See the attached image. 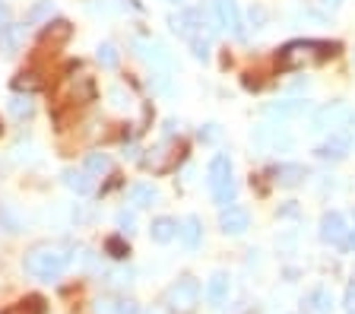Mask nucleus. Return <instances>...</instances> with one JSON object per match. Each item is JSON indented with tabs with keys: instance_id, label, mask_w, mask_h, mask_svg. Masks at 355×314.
Wrapping results in <instances>:
<instances>
[{
	"instance_id": "nucleus-41",
	"label": "nucleus",
	"mask_w": 355,
	"mask_h": 314,
	"mask_svg": "<svg viewBox=\"0 0 355 314\" xmlns=\"http://www.w3.org/2000/svg\"><path fill=\"white\" fill-rule=\"evenodd\" d=\"M168 3H178V7H181V0H168Z\"/></svg>"
},
{
	"instance_id": "nucleus-20",
	"label": "nucleus",
	"mask_w": 355,
	"mask_h": 314,
	"mask_svg": "<svg viewBox=\"0 0 355 314\" xmlns=\"http://www.w3.org/2000/svg\"><path fill=\"white\" fill-rule=\"evenodd\" d=\"M178 235H181V241H184V247H197L200 245V235H203V223H200L197 216H187L184 223L178 225Z\"/></svg>"
},
{
	"instance_id": "nucleus-29",
	"label": "nucleus",
	"mask_w": 355,
	"mask_h": 314,
	"mask_svg": "<svg viewBox=\"0 0 355 314\" xmlns=\"http://www.w3.org/2000/svg\"><path fill=\"white\" fill-rule=\"evenodd\" d=\"M248 19H251L254 29H263L266 19H270V13H266V7H260V3H251V10H248Z\"/></svg>"
},
{
	"instance_id": "nucleus-9",
	"label": "nucleus",
	"mask_w": 355,
	"mask_h": 314,
	"mask_svg": "<svg viewBox=\"0 0 355 314\" xmlns=\"http://www.w3.org/2000/svg\"><path fill=\"white\" fill-rule=\"evenodd\" d=\"M248 225H251V213L244 207H235V203H229V207H222L219 213V229L225 235H241L248 232Z\"/></svg>"
},
{
	"instance_id": "nucleus-14",
	"label": "nucleus",
	"mask_w": 355,
	"mask_h": 314,
	"mask_svg": "<svg viewBox=\"0 0 355 314\" xmlns=\"http://www.w3.org/2000/svg\"><path fill=\"white\" fill-rule=\"evenodd\" d=\"M304 314H330L333 311V295L327 289H311L304 295Z\"/></svg>"
},
{
	"instance_id": "nucleus-1",
	"label": "nucleus",
	"mask_w": 355,
	"mask_h": 314,
	"mask_svg": "<svg viewBox=\"0 0 355 314\" xmlns=\"http://www.w3.org/2000/svg\"><path fill=\"white\" fill-rule=\"evenodd\" d=\"M340 45L336 42H320V38H295L286 42L279 48V70L295 73V70H311V67H324L327 60L336 58Z\"/></svg>"
},
{
	"instance_id": "nucleus-12",
	"label": "nucleus",
	"mask_w": 355,
	"mask_h": 314,
	"mask_svg": "<svg viewBox=\"0 0 355 314\" xmlns=\"http://www.w3.org/2000/svg\"><path fill=\"white\" fill-rule=\"evenodd\" d=\"M346 216L343 213H336V209H330V213H324V219H320V241H327V245H340L343 238H346Z\"/></svg>"
},
{
	"instance_id": "nucleus-42",
	"label": "nucleus",
	"mask_w": 355,
	"mask_h": 314,
	"mask_svg": "<svg viewBox=\"0 0 355 314\" xmlns=\"http://www.w3.org/2000/svg\"><path fill=\"white\" fill-rule=\"evenodd\" d=\"M0 130H3V124H0Z\"/></svg>"
},
{
	"instance_id": "nucleus-31",
	"label": "nucleus",
	"mask_w": 355,
	"mask_h": 314,
	"mask_svg": "<svg viewBox=\"0 0 355 314\" xmlns=\"http://www.w3.org/2000/svg\"><path fill=\"white\" fill-rule=\"evenodd\" d=\"M111 314H140V305H137L133 299H118V302H114V311H111Z\"/></svg>"
},
{
	"instance_id": "nucleus-19",
	"label": "nucleus",
	"mask_w": 355,
	"mask_h": 314,
	"mask_svg": "<svg viewBox=\"0 0 355 314\" xmlns=\"http://www.w3.org/2000/svg\"><path fill=\"white\" fill-rule=\"evenodd\" d=\"M149 235H153L155 245H168V241L178 235V223L168 216H159V219H153V225H149Z\"/></svg>"
},
{
	"instance_id": "nucleus-2",
	"label": "nucleus",
	"mask_w": 355,
	"mask_h": 314,
	"mask_svg": "<svg viewBox=\"0 0 355 314\" xmlns=\"http://www.w3.org/2000/svg\"><path fill=\"white\" fill-rule=\"evenodd\" d=\"M70 267V254H67L60 245H42L35 251H29L26 257V273L51 283V279H60V273Z\"/></svg>"
},
{
	"instance_id": "nucleus-15",
	"label": "nucleus",
	"mask_w": 355,
	"mask_h": 314,
	"mask_svg": "<svg viewBox=\"0 0 355 314\" xmlns=\"http://www.w3.org/2000/svg\"><path fill=\"white\" fill-rule=\"evenodd\" d=\"M207 299L213 308H222L229 299V273H213L207 283Z\"/></svg>"
},
{
	"instance_id": "nucleus-3",
	"label": "nucleus",
	"mask_w": 355,
	"mask_h": 314,
	"mask_svg": "<svg viewBox=\"0 0 355 314\" xmlns=\"http://www.w3.org/2000/svg\"><path fill=\"white\" fill-rule=\"evenodd\" d=\"M209 194L219 207H229L235 200V175H232V159L225 152H216L209 159Z\"/></svg>"
},
{
	"instance_id": "nucleus-17",
	"label": "nucleus",
	"mask_w": 355,
	"mask_h": 314,
	"mask_svg": "<svg viewBox=\"0 0 355 314\" xmlns=\"http://www.w3.org/2000/svg\"><path fill=\"white\" fill-rule=\"evenodd\" d=\"M22 35H26V29L16 23H7V26H0V51L3 54H16L22 45Z\"/></svg>"
},
{
	"instance_id": "nucleus-11",
	"label": "nucleus",
	"mask_w": 355,
	"mask_h": 314,
	"mask_svg": "<svg viewBox=\"0 0 355 314\" xmlns=\"http://www.w3.org/2000/svg\"><path fill=\"white\" fill-rule=\"evenodd\" d=\"M270 178H273L279 187H298V184H304V178H308V168L298 162H279L270 168Z\"/></svg>"
},
{
	"instance_id": "nucleus-27",
	"label": "nucleus",
	"mask_w": 355,
	"mask_h": 314,
	"mask_svg": "<svg viewBox=\"0 0 355 314\" xmlns=\"http://www.w3.org/2000/svg\"><path fill=\"white\" fill-rule=\"evenodd\" d=\"M0 225H3L7 232H22V219L13 213L10 203H0Z\"/></svg>"
},
{
	"instance_id": "nucleus-35",
	"label": "nucleus",
	"mask_w": 355,
	"mask_h": 314,
	"mask_svg": "<svg viewBox=\"0 0 355 314\" xmlns=\"http://www.w3.org/2000/svg\"><path fill=\"white\" fill-rule=\"evenodd\" d=\"M32 76H35V73H26V70H22V73L13 80V89H26V92L35 89V80H32Z\"/></svg>"
},
{
	"instance_id": "nucleus-28",
	"label": "nucleus",
	"mask_w": 355,
	"mask_h": 314,
	"mask_svg": "<svg viewBox=\"0 0 355 314\" xmlns=\"http://www.w3.org/2000/svg\"><path fill=\"white\" fill-rule=\"evenodd\" d=\"M98 60H102V67L114 70V67H118V48L111 45V42H105V45H98Z\"/></svg>"
},
{
	"instance_id": "nucleus-33",
	"label": "nucleus",
	"mask_w": 355,
	"mask_h": 314,
	"mask_svg": "<svg viewBox=\"0 0 355 314\" xmlns=\"http://www.w3.org/2000/svg\"><path fill=\"white\" fill-rule=\"evenodd\" d=\"M118 225H121V232L130 235V232H133V225H137V216H133L130 209H121V213H118Z\"/></svg>"
},
{
	"instance_id": "nucleus-32",
	"label": "nucleus",
	"mask_w": 355,
	"mask_h": 314,
	"mask_svg": "<svg viewBox=\"0 0 355 314\" xmlns=\"http://www.w3.org/2000/svg\"><path fill=\"white\" fill-rule=\"evenodd\" d=\"M191 48H193V58L197 60H209V42L207 38H193Z\"/></svg>"
},
{
	"instance_id": "nucleus-39",
	"label": "nucleus",
	"mask_w": 355,
	"mask_h": 314,
	"mask_svg": "<svg viewBox=\"0 0 355 314\" xmlns=\"http://www.w3.org/2000/svg\"><path fill=\"white\" fill-rule=\"evenodd\" d=\"M10 23V7L7 3H0V26H7Z\"/></svg>"
},
{
	"instance_id": "nucleus-34",
	"label": "nucleus",
	"mask_w": 355,
	"mask_h": 314,
	"mask_svg": "<svg viewBox=\"0 0 355 314\" xmlns=\"http://www.w3.org/2000/svg\"><path fill=\"white\" fill-rule=\"evenodd\" d=\"M48 13H51V0H42V3H38V7L29 13V26H32V23H42Z\"/></svg>"
},
{
	"instance_id": "nucleus-25",
	"label": "nucleus",
	"mask_w": 355,
	"mask_h": 314,
	"mask_svg": "<svg viewBox=\"0 0 355 314\" xmlns=\"http://www.w3.org/2000/svg\"><path fill=\"white\" fill-rule=\"evenodd\" d=\"M70 23L67 19H58V23H48V29L42 32V42H51V45H58V42H67L70 38Z\"/></svg>"
},
{
	"instance_id": "nucleus-8",
	"label": "nucleus",
	"mask_w": 355,
	"mask_h": 314,
	"mask_svg": "<svg viewBox=\"0 0 355 314\" xmlns=\"http://www.w3.org/2000/svg\"><path fill=\"white\" fill-rule=\"evenodd\" d=\"M251 140H254V146H260V150H270V152L292 150V146H295V137L286 134L282 128H273V124H263V128H257L251 134Z\"/></svg>"
},
{
	"instance_id": "nucleus-21",
	"label": "nucleus",
	"mask_w": 355,
	"mask_h": 314,
	"mask_svg": "<svg viewBox=\"0 0 355 314\" xmlns=\"http://www.w3.org/2000/svg\"><path fill=\"white\" fill-rule=\"evenodd\" d=\"M127 197H130V203L137 209H146V207H155V200H159V191H155L153 184H133Z\"/></svg>"
},
{
	"instance_id": "nucleus-22",
	"label": "nucleus",
	"mask_w": 355,
	"mask_h": 314,
	"mask_svg": "<svg viewBox=\"0 0 355 314\" xmlns=\"http://www.w3.org/2000/svg\"><path fill=\"white\" fill-rule=\"evenodd\" d=\"M0 314H44V299L42 295H26V299H19L16 305H10Z\"/></svg>"
},
{
	"instance_id": "nucleus-40",
	"label": "nucleus",
	"mask_w": 355,
	"mask_h": 314,
	"mask_svg": "<svg viewBox=\"0 0 355 314\" xmlns=\"http://www.w3.org/2000/svg\"><path fill=\"white\" fill-rule=\"evenodd\" d=\"M320 3H324V7H330V10H336L343 3V0H320Z\"/></svg>"
},
{
	"instance_id": "nucleus-13",
	"label": "nucleus",
	"mask_w": 355,
	"mask_h": 314,
	"mask_svg": "<svg viewBox=\"0 0 355 314\" xmlns=\"http://www.w3.org/2000/svg\"><path fill=\"white\" fill-rule=\"evenodd\" d=\"M308 108H311V105L304 102V98H286V102L266 105V114H270V118L286 121V118H298V114H304Z\"/></svg>"
},
{
	"instance_id": "nucleus-37",
	"label": "nucleus",
	"mask_w": 355,
	"mask_h": 314,
	"mask_svg": "<svg viewBox=\"0 0 355 314\" xmlns=\"http://www.w3.org/2000/svg\"><path fill=\"white\" fill-rule=\"evenodd\" d=\"M200 140H207V143L219 140V124H207V130H200Z\"/></svg>"
},
{
	"instance_id": "nucleus-5",
	"label": "nucleus",
	"mask_w": 355,
	"mask_h": 314,
	"mask_svg": "<svg viewBox=\"0 0 355 314\" xmlns=\"http://www.w3.org/2000/svg\"><path fill=\"white\" fill-rule=\"evenodd\" d=\"M343 124H355V112L346 102L320 105L318 112L311 114V130H314V134H320V130H336V128H343Z\"/></svg>"
},
{
	"instance_id": "nucleus-26",
	"label": "nucleus",
	"mask_w": 355,
	"mask_h": 314,
	"mask_svg": "<svg viewBox=\"0 0 355 314\" xmlns=\"http://www.w3.org/2000/svg\"><path fill=\"white\" fill-rule=\"evenodd\" d=\"M108 98H111V105H114L118 112H130V108H133V96L124 89V86H111Z\"/></svg>"
},
{
	"instance_id": "nucleus-6",
	"label": "nucleus",
	"mask_w": 355,
	"mask_h": 314,
	"mask_svg": "<svg viewBox=\"0 0 355 314\" xmlns=\"http://www.w3.org/2000/svg\"><path fill=\"white\" fill-rule=\"evenodd\" d=\"M213 13H216V26H222L229 35H235V38L248 35L244 32V16L235 0H213Z\"/></svg>"
},
{
	"instance_id": "nucleus-7",
	"label": "nucleus",
	"mask_w": 355,
	"mask_h": 314,
	"mask_svg": "<svg viewBox=\"0 0 355 314\" xmlns=\"http://www.w3.org/2000/svg\"><path fill=\"white\" fill-rule=\"evenodd\" d=\"M133 48H137V54H140L153 70H162V73L171 70V54L162 42H155V38H133Z\"/></svg>"
},
{
	"instance_id": "nucleus-16",
	"label": "nucleus",
	"mask_w": 355,
	"mask_h": 314,
	"mask_svg": "<svg viewBox=\"0 0 355 314\" xmlns=\"http://www.w3.org/2000/svg\"><path fill=\"white\" fill-rule=\"evenodd\" d=\"M168 150H171V143H159L155 150H149L153 156L143 159V165L153 168V172H168L171 165H175V152H168Z\"/></svg>"
},
{
	"instance_id": "nucleus-23",
	"label": "nucleus",
	"mask_w": 355,
	"mask_h": 314,
	"mask_svg": "<svg viewBox=\"0 0 355 314\" xmlns=\"http://www.w3.org/2000/svg\"><path fill=\"white\" fill-rule=\"evenodd\" d=\"M10 112H13V118H19V121H26V118H32L35 114V102H32V96L26 92H16L13 98H10Z\"/></svg>"
},
{
	"instance_id": "nucleus-10",
	"label": "nucleus",
	"mask_w": 355,
	"mask_h": 314,
	"mask_svg": "<svg viewBox=\"0 0 355 314\" xmlns=\"http://www.w3.org/2000/svg\"><path fill=\"white\" fill-rule=\"evenodd\" d=\"M349 150H352V137L349 134H330L318 150H314V156L324 159V162H340V159L349 156Z\"/></svg>"
},
{
	"instance_id": "nucleus-36",
	"label": "nucleus",
	"mask_w": 355,
	"mask_h": 314,
	"mask_svg": "<svg viewBox=\"0 0 355 314\" xmlns=\"http://www.w3.org/2000/svg\"><path fill=\"white\" fill-rule=\"evenodd\" d=\"M343 305L349 308V314H355V279L346 286V295H343Z\"/></svg>"
},
{
	"instance_id": "nucleus-38",
	"label": "nucleus",
	"mask_w": 355,
	"mask_h": 314,
	"mask_svg": "<svg viewBox=\"0 0 355 314\" xmlns=\"http://www.w3.org/2000/svg\"><path fill=\"white\" fill-rule=\"evenodd\" d=\"M340 245L346 247V251H355V229H349V232H346V238H343Z\"/></svg>"
},
{
	"instance_id": "nucleus-18",
	"label": "nucleus",
	"mask_w": 355,
	"mask_h": 314,
	"mask_svg": "<svg viewBox=\"0 0 355 314\" xmlns=\"http://www.w3.org/2000/svg\"><path fill=\"white\" fill-rule=\"evenodd\" d=\"M64 184L70 187V191H76V194H92V187H96V181H92V175L83 168V172H76V168H67L64 172Z\"/></svg>"
},
{
	"instance_id": "nucleus-4",
	"label": "nucleus",
	"mask_w": 355,
	"mask_h": 314,
	"mask_svg": "<svg viewBox=\"0 0 355 314\" xmlns=\"http://www.w3.org/2000/svg\"><path fill=\"white\" fill-rule=\"evenodd\" d=\"M165 305H168L171 314H193L200 305V283L193 277H181L178 283L168 286Z\"/></svg>"
},
{
	"instance_id": "nucleus-30",
	"label": "nucleus",
	"mask_w": 355,
	"mask_h": 314,
	"mask_svg": "<svg viewBox=\"0 0 355 314\" xmlns=\"http://www.w3.org/2000/svg\"><path fill=\"white\" fill-rule=\"evenodd\" d=\"M105 247H108V254L114 257V261H124V257L130 254V247H127L121 238H108V241H105Z\"/></svg>"
},
{
	"instance_id": "nucleus-43",
	"label": "nucleus",
	"mask_w": 355,
	"mask_h": 314,
	"mask_svg": "<svg viewBox=\"0 0 355 314\" xmlns=\"http://www.w3.org/2000/svg\"><path fill=\"white\" fill-rule=\"evenodd\" d=\"M149 314H155V311H149Z\"/></svg>"
},
{
	"instance_id": "nucleus-24",
	"label": "nucleus",
	"mask_w": 355,
	"mask_h": 314,
	"mask_svg": "<svg viewBox=\"0 0 355 314\" xmlns=\"http://www.w3.org/2000/svg\"><path fill=\"white\" fill-rule=\"evenodd\" d=\"M86 172L92 178H102V175H111V159L105 152H89L86 156Z\"/></svg>"
}]
</instances>
